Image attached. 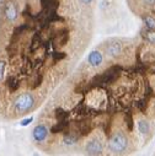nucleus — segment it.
Here are the masks:
<instances>
[{
  "label": "nucleus",
  "instance_id": "1",
  "mask_svg": "<svg viewBox=\"0 0 155 156\" xmlns=\"http://www.w3.org/2000/svg\"><path fill=\"white\" fill-rule=\"evenodd\" d=\"M121 71H122V68L120 65H113L110 69H107L106 71L96 75L91 80L90 84L92 85V87L94 86H108L117 80Z\"/></svg>",
  "mask_w": 155,
  "mask_h": 156
},
{
  "label": "nucleus",
  "instance_id": "2",
  "mask_svg": "<svg viewBox=\"0 0 155 156\" xmlns=\"http://www.w3.org/2000/svg\"><path fill=\"white\" fill-rule=\"evenodd\" d=\"M33 105H34V98L28 92L20 95L15 100V102H14V107H15V109L19 113H26V112H28L30 109H32Z\"/></svg>",
  "mask_w": 155,
  "mask_h": 156
},
{
  "label": "nucleus",
  "instance_id": "3",
  "mask_svg": "<svg viewBox=\"0 0 155 156\" xmlns=\"http://www.w3.org/2000/svg\"><path fill=\"white\" fill-rule=\"evenodd\" d=\"M127 145H128V140H127L126 135L121 132L116 133L110 140V149L113 152H118V154L123 152L127 149Z\"/></svg>",
  "mask_w": 155,
  "mask_h": 156
},
{
  "label": "nucleus",
  "instance_id": "4",
  "mask_svg": "<svg viewBox=\"0 0 155 156\" xmlns=\"http://www.w3.org/2000/svg\"><path fill=\"white\" fill-rule=\"evenodd\" d=\"M32 135H33V139L36 141H43V140H46V138L48 135V129L43 124H38V126L34 127V129L32 132Z\"/></svg>",
  "mask_w": 155,
  "mask_h": 156
},
{
  "label": "nucleus",
  "instance_id": "5",
  "mask_svg": "<svg viewBox=\"0 0 155 156\" xmlns=\"http://www.w3.org/2000/svg\"><path fill=\"white\" fill-rule=\"evenodd\" d=\"M92 112H94V109L90 108L84 101H80L74 108V113L78 114V115H80V117H88L90 114H94Z\"/></svg>",
  "mask_w": 155,
  "mask_h": 156
},
{
  "label": "nucleus",
  "instance_id": "6",
  "mask_svg": "<svg viewBox=\"0 0 155 156\" xmlns=\"http://www.w3.org/2000/svg\"><path fill=\"white\" fill-rule=\"evenodd\" d=\"M86 151L89 155H100L102 152V144L97 139H92L86 145Z\"/></svg>",
  "mask_w": 155,
  "mask_h": 156
},
{
  "label": "nucleus",
  "instance_id": "7",
  "mask_svg": "<svg viewBox=\"0 0 155 156\" xmlns=\"http://www.w3.org/2000/svg\"><path fill=\"white\" fill-rule=\"evenodd\" d=\"M43 38L41 36V33H34L33 37H32V40H31V44H30V52L31 53H34L38 48H41L43 47Z\"/></svg>",
  "mask_w": 155,
  "mask_h": 156
},
{
  "label": "nucleus",
  "instance_id": "8",
  "mask_svg": "<svg viewBox=\"0 0 155 156\" xmlns=\"http://www.w3.org/2000/svg\"><path fill=\"white\" fill-rule=\"evenodd\" d=\"M41 6H42L43 12L57 11L59 3H58V0H41Z\"/></svg>",
  "mask_w": 155,
  "mask_h": 156
},
{
  "label": "nucleus",
  "instance_id": "9",
  "mask_svg": "<svg viewBox=\"0 0 155 156\" xmlns=\"http://www.w3.org/2000/svg\"><path fill=\"white\" fill-rule=\"evenodd\" d=\"M88 60H89V63H90L91 66L97 68V66H100V65L102 64L103 58H102V54H101L99 51H92V52L89 54Z\"/></svg>",
  "mask_w": 155,
  "mask_h": 156
},
{
  "label": "nucleus",
  "instance_id": "10",
  "mask_svg": "<svg viewBox=\"0 0 155 156\" xmlns=\"http://www.w3.org/2000/svg\"><path fill=\"white\" fill-rule=\"evenodd\" d=\"M76 128H78V132H79V135L80 136H84V135H88L90 132H91V124L88 122V121H81V122H76Z\"/></svg>",
  "mask_w": 155,
  "mask_h": 156
},
{
  "label": "nucleus",
  "instance_id": "11",
  "mask_svg": "<svg viewBox=\"0 0 155 156\" xmlns=\"http://www.w3.org/2000/svg\"><path fill=\"white\" fill-rule=\"evenodd\" d=\"M5 16L9 21H15L17 17V10L16 6L13 3H8L5 5Z\"/></svg>",
  "mask_w": 155,
  "mask_h": 156
},
{
  "label": "nucleus",
  "instance_id": "12",
  "mask_svg": "<svg viewBox=\"0 0 155 156\" xmlns=\"http://www.w3.org/2000/svg\"><path fill=\"white\" fill-rule=\"evenodd\" d=\"M69 127V121L68 119H64V121H58L57 124H54L52 128H51V132L53 134H58V133H64L67 130V128Z\"/></svg>",
  "mask_w": 155,
  "mask_h": 156
},
{
  "label": "nucleus",
  "instance_id": "13",
  "mask_svg": "<svg viewBox=\"0 0 155 156\" xmlns=\"http://www.w3.org/2000/svg\"><path fill=\"white\" fill-rule=\"evenodd\" d=\"M121 49H122V47H121V44H120V43H117V42L110 43V44L106 47V51H107V53H108L110 55H112V57L118 55V54L121 53Z\"/></svg>",
  "mask_w": 155,
  "mask_h": 156
},
{
  "label": "nucleus",
  "instance_id": "14",
  "mask_svg": "<svg viewBox=\"0 0 155 156\" xmlns=\"http://www.w3.org/2000/svg\"><path fill=\"white\" fill-rule=\"evenodd\" d=\"M68 38H69V36H68V30L64 28L63 33H58V34H57V37H56V42H57L58 46L63 47V46H65V44L68 43Z\"/></svg>",
  "mask_w": 155,
  "mask_h": 156
},
{
  "label": "nucleus",
  "instance_id": "15",
  "mask_svg": "<svg viewBox=\"0 0 155 156\" xmlns=\"http://www.w3.org/2000/svg\"><path fill=\"white\" fill-rule=\"evenodd\" d=\"M6 85H8V87L10 89V91H16L17 89H19V86H20V80L17 79L16 76H10V77H8V80H6Z\"/></svg>",
  "mask_w": 155,
  "mask_h": 156
},
{
  "label": "nucleus",
  "instance_id": "16",
  "mask_svg": "<svg viewBox=\"0 0 155 156\" xmlns=\"http://www.w3.org/2000/svg\"><path fill=\"white\" fill-rule=\"evenodd\" d=\"M69 114H70V113H69L68 111H65V109H63V108H60V107H58V108L56 109V118H57L58 121L68 119Z\"/></svg>",
  "mask_w": 155,
  "mask_h": 156
},
{
  "label": "nucleus",
  "instance_id": "17",
  "mask_svg": "<svg viewBox=\"0 0 155 156\" xmlns=\"http://www.w3.org/2000/svg\"><path fill=\"white\" fill-rule=\"evenodd\" d=\"M138 129H139V132L142 134H148L150 132V126H149V123L146 121L142 119V121L138 122Z\"/></svg>",
  "mask_w": 155,
  "mask_h": 156
},
{
  "label": "nucleus",
  "instance_id": "18",
  "mask_svg": "<svg viewBox=\"0 0 155 156\" xmlns=\"http://www.w3.org/2000/svg\"><path fill=\"white\" fill-rule=\"evenodd\" d=\"M42 81H43V76H42V74H40V73H36L34 75H33V84L31 85V87L33 89V90H36L38 86H40L41 84H42Z\"/></svg>",
  "mask_w": 155,
  "mask_h": 156
},
{
  "label": "nucleus",
  "instance_id": "19",
  "mask_svg": "<svg viewBox=\"0 0 155 156\" xmlns=\"http://www.w3.org/2000/svg\"><path fill=\"white\" fill-rule=\"evenodd\" d=\"M144 23H145V27L148 30H155V19L153 16L144 17Z\"/></svg>",
  "mask_w": 155,
  "mask_h": 156
},
{
  "label": "nucleus",
  "instance_id": "20",
  "mask_svg": "<svg viewBox=\"0 0 155 156\" xmlns=\"http://www.w3.org/2000/svg\"><path fill=\"white\" fill-rule=\"evenodd\" d=\"M64 141L67 145H73L78 141V135H68L64 138Z\"/></svg>",
  "mask_w": 155,
  "mask_h": 156
},
{
  "label": "nucleus",
  "instance_id": "21",
  "mask_svg": "<svg viewBox=\"0 0 155 156\" xmlns=\"http://www.w3.org/2000/svg\"><path fill=\"white\" fill-rule=\"evenodd\" d=\"M145 38H146V41H148V42H150V43H154V44H155V32H154L153 30H150L149 32H146Z\"/></svg>",
  "mask_w": 155,
  "mask_h": 156
},
{
  "label": "nucleus",
  "instance_id": "22",
  "mask_svg": "<svg viewBox=\"0 0 155 156\" xmlns=\"http://www.w3.org/2000/svg\"><path fill=\"white\" fill-rule=\"evenodd\" d=\"M126 121H127L126 123H127V126H128V129L132 130V129H133V119H132V115H131L129 111L126 112Z\"/></svg>",
  "mask_w": 155,
  "mask_h": 156
},
{
  "label": "nucleus",
  "instance_id": "23",
  "mask_svg": "<svg viewBox=\"0 0 155 156\" xmlns=\"http://www.w3.org/2000/svg\"><path fill=\"white\" fill-rule=\"evenodd\" d=\"M51 55H52V58H53V60L56 62V60H60V59H64L65 58V53H62V52H52L51 53Z\"/></svg>",
  "mask_w": 155,
  "mask_h": 156
},
{
  "label": "nucleus",
  "instance_id": "24",
  "mask_svg": "<svg viewBox=\"0 0 155 156\" xmlns=\"http://www.w3.org/2000/svg\"><path fill=\"white\" fill-rule=\"evenodd\" d=\"M5 68H6V63L0 60V81L4 79V73H5Z\"/></svg>",
  "mask_w": 155,
  "mask_h": 156
},
{
  "label": "nucleus",
  "instance_id": "25",
  "mask_svg": "<svg viewBox=\"0 0 155 156\" xmlns=\"http://www.w3.org/2000/svg\"><path fill=\"white\" fill-rule=\"evenodd\" d=\"M32 122H33V117H28V118H25L23 121H21L20 126H21V127H27V126L31 124Z\"/></svg>",
  "mask_w": 155,
  "mask_h": 156
},
{
  "label": "nucleus",
  "instance_id": "26",
  "mask_svg": "<svg viewBox=\"0 0 155 156\" xmlns=\"http://www.w3.org/2000/svg\"><path fill=\"white\" fill-rule=\"evenodd\" d=\"M143 2H144V4H146V5H149V6L155 5V0H143Z\"/></svg>",
  "mask_w": 155,
  "mask_h": 156
},
{
  "label": "nucleus",
  "instance_id": "27",
  "mask_svg": "<svg viewBox=\"0 0 155 156\" xmlns=\"http://www.w3.org/2000/svg\"><path fill=\"white\" fill-rule=\"evenodd\" d=\"M91 2H92V0H80V3H81V4H85V5H86V4H90Z\"/></svg>",
  "mask_w": 155,
  "mask_h": 156
}]
</instances>
